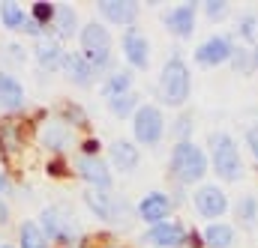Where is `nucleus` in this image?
Listing matches in <instances>:
<instances>
[{"label": "nucleus", "instance_id": "nucleus-22", "mask_svg": "<svg viewBox=\"0 0 258 248\" xmlns=\"http://www.w3.org/2000/svg\"><path fill=\"white\" fill-rule=\"evenodd\" d=\"M54 39H72L75 30H78V18H75V9L69 3H57V15H54Z\"/></svg>", "mask_w": 258, "mask_h": 248}, {"label": "nucleus", "instance_id": "nucleus-8", "mask_svg": "<svg viewBox=\"0 0 258 248\" xmlns=\"http://www.w3.org/2000/svg\"><path fill=\"white\" fill-rule=\"evenodd\" d=\"M39 227L45 230V236L51 242H75V218L69 215V209L63 206H45L39 215Z\"/></svg>", "mask_w": 258, "mask_h": 248}, {"label": "nucleus", "instance_id": "nucleus-24", "mask_svg": "<svg viewBox=\"0 0 258 248\" xmlns=\"http://www.w3.org/2000/svg\"><path fill=\"white\" fill-rule=\"evenodd\" d=\"M24 21H27V12L21 3H0V24L6 30H24Z\"/></svg>", "mask_w": 258, "mask_h": 248}, {"label": "nucleus", "instance_id": "nucleus-34", "mask_svg": "<svg viewBox=\"0 0 258 248\" xmlns=\"http://www.w3.org/2000/svg\"><path fill=\"white\" fill-rule=\"evenodd\" d=\"M246 144H249V150H252V156L258 159V126H252V129L246 132Z\"/></svg>", "mask_w": 258, "mask_h": 248}, {"label": "nucleus", "instance_id": "nucleus-35", "mask_svg": "<svg viewBox=\"0 0 258 248\" xmlns=\"http://www.w3.org/2000/svg\"><path fill=\"white\" fill-rule=\"evenodd\" d=\"M9 191H12V180H9V174L0 168V197H6Z\"/></svg>", "mask_w": 258, "mask_h": 248}, {"label": "nucleus", "instance_id": "nucleus-1", "mask_svg": "<svg viewBox=\"0 0 258 248\" xmlns=\"http://www.w3.org/2000/svg\"><path fill=\"white\" fill-rule=\"evenodd\" d=\"M168 174H171L177 183L189 186V183L201 180V177L207 174V159H204V153L195 147L192 141H183V144H177V147L171 150Z\"/></svg>", "mask_w": 258, "mask_h": 248}, {"label": "nucleus", "instance_id": "nucleus-16", "mask_svg": "<svg viewBox=\"0 0 258 248\" xmlns=\"http://www.w3.org/2000/svg\"><path fill=\"white\" fill-rule=\"evenodd\" d=\"M138 3H132V0H105V3H96V12L105 18V21H111V24H135V18H138Z\"/></svg>", "mask_w": 258, "mask_h": 248}, {"label": "nucleus", "instance_id": "nucleus-27", "mask_svg": "<svg viewBox=\"0 0 258 248\" xmlns=\"http://www.w3.org/2000/svg\"><path fill=\"white\" fill-rule=\"evenodd\" d=\"M27 15H30V18H33L39 27H45V30H48V27L54 24V15H57V3H42V0H39V3H30Z\"/></svg>", "mask_w": 258, "mask_h": 248}, {"label": "nucleus", "instance_id": "nucleus-39", "mask_svg": "<svg viewBox=\"0 0 258 248\" xmlns=\"http://www.w3.org/2000/svg\"><path fill=\"white\" fill-rule=\"evenodd\" d=\"M0 248H12V245H6V242H0Z\"/></svg>", "mask_w": 258, "mask_h": 248}, {"label": "nucleus", "instance_id": "nucleus-19", "mask_svg": "<svg viewBox=\"0 0 258 248\" xmlns=\"http://www.w3.org/2000/svg\"><path fill=\"white\" fill-rule=\"evenodd\" d=\"M123 57L135 69H147V63H150V45H147L144 33H138V30H126L123 33Z\"/></svg>", "mask_w": 258, "mask_h": 248}, {"label": "nucleus", "instance_id": "nucleus-26", "mask_svg": "<svg viewBox=\"0 0 258 248\" xmlns=\"http://www.w3.org/2000/svg\"><path fill=\"white\" fill-rule=\"evenodd\" d=\"M129 87H132V75H129V72H114V75L105 81L102 96H105V99H117V96L129 93Z\"/></svg>", "mask_w": 258, "mask_h": 248}, {"label": "nucleus", "instance_id": "nucleus-33", "mask_svg": "<svg viewBox=\"0 0 258 248\" xmlns=\"http://www.w3.org/2000/svg\"><path fill=\"white\" fill-rule=\"evenodd\" d=\"M174 132H177V144L189 141V138H186V132H189V117H180V120H177V126H174Z\"/></svg>", "mask_w": 258, "mask_h": 248}, {"label": "nucleus", "instance_id": "nucleus-9", "mask_svg": "<svg viewBox=\"0 0 258 248\" xmlns=\"http://www.w3.org/2000/svg\"><path fill=\"white\" fill-rule=\"evenodd\" d=\"M24 123L18 117H3L0 120V156L6 162H15L18 153L24 150Z\"/></svg>", "mask_w": 258, "mask_h": 248}, {"label": "nucleus", "instance_id": "nucleus-11", "mask_svg": "<svg viewBox=\"0 0 258 248\" xmlns=\"http://www.w3.org/2000/svg\"><path fill=\"white\" fill-rule=\"evenodd\" d=\"M75 171H78V177L84 183H90V186L99 188V191H108L111 188V171H108V165L99 156H81L75 162Z\"/></svg>", "mask_w": 258, "mask_h": 248}, {"label": "nucleus", "instance_id": "nucleus-20", "mask_svg": "<svg viewBox=\"0 0 258 248\" xmlns=\"http://www.w3.org/2000/svg\"><path fill=\"white\" fill-rule=\"evenodd\" d=\"M165 27L174 33V36H192L195 30V6L192 3H183V6H177V9H171L168 15H165Z\"/></svg>", "mask_w": 258, "mask_h": 248}, {"label": "nucleus", "instance_id": "nucleus-37", "mask_svg": "<svg viewBox=\"0 0 258 248\" xmlns=\"http://www.w3.org/2000/svg\"><path fill=\"white\" fill-rule=\"evenodd\" d=\"M48 174H54V177H63V174H66L63 162H60V159H54V162H51V165H48Z\"/></svg>", "mask_w": 258, "mask_h": 248}, {"label": "nucleus", "instance_id": "nucleus-3", "mask_svg": "<svg viewBox=\"0 0 258 248\" xmlns=\"http://www.w3.org/2000/svg\"><path fill=\"white\" fill-rule=\"evenodd\" d=\"M78 39H81V54L93 63V69L105 72L108 63H111V36H108V30L99 21H90V24L81 27Z\"/></svg>", "mask_w": 258, "mask_h": 248}, {"label": "nucleus", "instance_id": "nucleus-5", "mask_svg": "<svg viewBox=\"0 0 258 248\" xmlns=\"http://www.w3.org/2000/svg\"><path fill=\"white\" fill-rule=\"evenodd\" d=\"M84 203L90 206V212L108 224H126L129 221V206L126 200H120L111 191H99V188H87L84 191Z\"/></svg>", "mask_w": 258, "mask_h": 248}, {"label": "nucleus", "instance_id": "nucleus-4", "mask_svg": "<svg viewBox=\"0 0 258 248\" xmlns=\"http://www.w3.org/2000/svg\"><path fill=\"white\" fill-rule=\"evenodd\" d=\"M210 150H213V171L219 174V180H228V183L240 180L243 162H240L237 144L228 135H213L210 138Z\"/></svg>", "mask_w": 258, "mask_h": 248}, {"label": "nucleus", "instance_id": "nucleus-36", "mask_svg": "<svg viewBox=\"0 0 258 248\" xmlns=\"http://www.w3.org/2000/svg\"><path fill=\"white\" fill-rule=\"evenodd\" d=\"M84 156H99V141L96 138H87L84 141Z\"/></svg>", "mask_w": 258, "mask_h": 248}, {"label": "nucleus", "instance_id": "nucleus-10", "mask_svg": "<svg viewBox=\"0 0 258 248\" xmlns=\"http://www.w3.org/2000/svg\"><path fill=\"white\" fill-rule=\"evenodd\" d=\"M192 206L201 218H219L228 209V197L219 186H201L192 194Z\"/></svg>", "mask_w": 258, "mask_h": 248}, {"label": "nucleus", "instance_id": "nucleus-28", "mask_svg": "<svg viewBox=\"0 0 258 248\" xmlns=\"http://www.w3.org/2000/svg\"><path fill=\"white\" fill-rule=\"evenodd\" d=\"M108 108H111V114L114 117H129L132 111H138V96L129 90V93H123V96H117V99H108Z\"/></svg>", "mask_w": 258, "mask_h": 248}, {"label": "nucleus", "instance_id": "nucleus-7", "mask_svg": "<svg viewBox=\"0 0 258 248\" xmlns=\"http://www.w3.org/2000/svg\"><path fill=\"white\" fill-rule=\"evenodd\" d=\"M132 132H135V141L144 144V147H156L162 132H165V120H162V111L156 105H138L135 117H132Z\"/></svg>", "mask_w": 258, "mask_h": 248}, {"label": "nucleus", "instance_id": "nucleus-2", "mask_svg": "<svg viewBox=\"0 0 258 248\" xmlns=\"http://www.w3.org/2000/svg\"><path fill=\"white\" fill-rule=\"evenodd\" d=\"M189 87H192V81H189L186 63L180 60V57H171V60L165 63L162 75H159V99L165 105L177 108V105H183L189 99Z\"/></svg>", "mask_w": 258, "mask_h": 248}, {"label": "nucleus", "instance_id": "nucleus-18", "mask_svg": "<svg viewBox=\"0 0 258 248\" xmlns=\"http://www.w3.org/2000/svg\"><path fill=\"white\" fill-rule=\"evenodd\" d=\"M63 75L75 84V87H90L93 81H96V69H93V63L87 60L81 51L78 54H66V63H63Z\"/></svg>", "mask_w": 258, "mask_h": 248}, {"label": "nucleus", "instance_id": "nucleus-15", "mask_svg": "<svg viewBox=\"0 0 258 248\" xmlns=\"http://www.w3.org/2000/svg\"><path fill=\"white\" fill-rule=\"evenodd\" d=\"M144 239L156 248H177V245L186 242V230H183L177 221H162V224H153V227L144 233Z\"/></svg>", "mask_w": 258, "mask_h": 248}, {"label": "nucleus", "instance_id": "nucleus-14", "mask_svg": "<svg viewBox=\"0 0 258 248\" xmlns=\"http://www.w3.org/2000/svg\"><path fill=\"white\" fill-rule=\"evenodd\" d=\"M234 54V45L228 36H210L204 45L195 48V63L198 66H219L222 60H228Z\"/></svg>", "mask_w": 258, "mask_h": 248}, {"label": "nucleus", "instance_id": "nucleus-23", "mask_svg": "<svg viewBox=\"0 0 258 248\" xmlns=\"http://www.w3.org/2000/svg\"><path fill=\"white\" fill-rule=\"evenodd\" d=\"M18 245L21 248H51V239L39 227V221H21L18 227Z\"/></svg>", "mask_w": 258, "mask_h": 248}, {"label": "nucleus", "instance_id": "nucleus-6", "mask_svg": "<svg viewBox=\"0 0 258 248\" xmlns=\"http://www.w3.org/2000/svg\"><path fill=\"white\" fill-rule=\"evenodd\" d=\"M36 141L48 153H63L72 144V126L66 120H60V117H54V114H45L36 123Z\"/></svg>", "mask_w": 258, "mask_h": 248}, {"label": "nucleus", "instance_id": "nucleus-32", "mask_svg": "<svg viewBox=\"0 0 258 248\" xmlns=\"http://www.w3.org/2000/svg\"><path fill=\"white\" fill-rule=\"evenodd\" d=\"M255 30H258V18H255V15H249L246 21H240V33H243L246 39H252V36H255Z\"/></svg>", "mask_w": 258, "mask_h": 248}, {"label": "nucleus", "instance_id": "nucleus-30", "mask_svg": "<svg viewBox=\"0 0 258 248\" xmlns=\"http://www.w3.org/2000/svg\"><path fill=\"white\" fill-rule=\"evenodd\" d=\"M0 60H3V66H6L9 60H12V63H21V60H24V48H21L18 42H6V45L0 48ZM3 66H0V69H3Z\"/></svg>", "mask_w": 258, "mask_h": 248}, {"label": "nucleus", "instance_id": "nucleus-17", "mask_svg": "<svg viewBox=\"0 0 258 248\" xmlns=\"http://www.w3.org/2000/svg\"><path fill=\"white\" fill-rule=\"evenodd\" d=\"M33 57H36L42 72H54V69H63L66 51L60 45V39H39L33 45Z\"/></svg>", "mask_w": 258, "mask_h": 248}, {"label": "nucleus", "instance_id": "nucleus-40", "mask_svg": "<svg viewBox=\"0 0 258 248\" xmlns=\"http://www.w3.org/2000/svg\"><path fill=\"white\" fill-rule=\"evenodd\" d=\"M255 60H258V51H255Z\"/></svg>", "mask_w": 258, "mask_h": 248}, {"label": "nucleus", "instance_id": "nucleus-29", "mask_svg": "<svg viewBox=\"0 0 258 248\" xmlns=\"http://www.w3.org/2000/svg\"><path fill=\"white\" fill-rule=\"evenodd\" d=\"M237 218H240L243 227H255L258 224V200L255 197H243L237 203Z\"/></svg>", "mask_w": 258, "mask_h": 248}, {"label": "nucleus", "instance_id": "nucleus-12", "mask_svg": "<svg viewBox=\"0 0 258 248\" xmlns=\"http://www.w3.org/2000/svg\"><path fill=\"white\" fill-rule=\"evenodd\" d=\"M138 218L141 221H147L150 227L153 224H162V221H168V215H171V200L162 194V191H150V194H144L141 197V203H138Z\"/></svg>", "mask_w": 258, "mask_h": 248}, {"label": "nucleus", "instance_id": "nucleus-25", "mask_svg": "<svg viewBox=\"0 0 258 248\" xmlns=\"http://www.w3.org/2000/svg\"><path fill=\"white\" fill-rule=\"evenodd\" d=\"M204 242L210 248H231L234 242V230L228 224H210L207 233H204Z\"/></svg>", "mask_w": 258, "mask_h": 248}, {"label": "nucleus", "instance_id": "nucleus-21", "mask_svg": "<svg viewBox=\"0 0 258 248\" xmlns=\"http://www.w3.org/2000/svg\"><path fill=\"white\" fill-rule=\"evenodd\" d=\"M108 156H111V165L117 171H123V174H132L138 168V150H135L132 141H114L111 150H108Z\"/></svg>", "mask_w": 258, "mask_h": 248}, {"label": "nucleus", "instance_id": "nucleus-38", "mask_svg": "<svg viewBox=\"0 0 258 248\" xmlns=\"http://www.w3.org/2000/svg\"><path fill=\"white\" fill-rule=\"evenodd\" d=\"M9 221V206L3 203V197H0V224H6Z\"/></svg>", "mask_w": 258, "mask_h": 248}, {"label": "nucleus", "instance_id": "nucleus-13", "mask_svg": "<svg viewBox=\"0 0 258 248\" xmlns=\"http://www.w3.org/2000/svg\"><path fill=\"white\" fill-rule=\"evenodd\" d=\"M24 102H27V96H24L21 81H18L12 72L0 69V108H3L6 114H18V111L24 108Z\"/></svg>", "mask_w": 258, "mask_h": 248}, {"label": "nucleus", "instance_id": "nucleus-31", "mask_svg": "<svg viewBox=\"0 0 258 248\" xmlns=\"http://www.w3.org/2000/svg\"><path fill=\"white\" fill-rule=\"evenodd\" d=\"M225 9H228V3H204V12H207V18H210V21L222 18V15H225Z\"/></svg>", "mask_w": 258, "mask_h": 248}]
</instances>
